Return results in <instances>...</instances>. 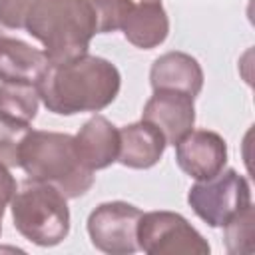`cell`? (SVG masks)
I'll list each match as a JSON object with an SVG mask.
<instances>
[{
  "mask_svg": "<svg viewBox=\"0 0 255 255\" xmlns=\"http://www.w3.org/2000/svg\"><path fill=\"white\" fill-rule=\"evenodd\" d=\"M76 151L82 163L92 169H106L118 161L120 153V129L104 116H94L88 120L80 131L74 135Z\"/></svg>",
  "mask_w": 255,
  "mask_h": 255,
  "instance_id": "cell-10",
  "label": "cell"
},
{
  "mask_svg": "<svg viewBox=\"0 0 255 255\" xmlns=\"http://www.w3.org/2000/svg\"><path fill=\"white\" fill-rule=\"evenodd\" d=\"M137 245L147 255H207L211 251L203 235L173 211L141 213Z\"/></svg>",
  "mask_w": 255,
  "mask_h": 255,
  "instance_id": "cell-6",
  "label": "cell"
},
{
  "mask_svg": "<svg viewBox=\"0 0 255 255\" xmlns=\"http://www.w3.org/2000/svg\"><path fill=\"white\" fill-rule=\"evenodd\" d=\"M0 36H2V34H0Z\"/></svg>",
  "mask_w": 255,
  "mask_h": 255,
  "instance_id": "cell-21",
  "label": "cell"
},
{
  "mask_svg": "<svg viewBox=\"0 0 255 255\" xmlns=\"http://www.w3.org/2000/svg\"><path fill=\"white\" fill-rule=\"evenodd\" d=\"M24 28L44 46L50 64H60L88 54L98 16L88 0H36Z\"/></svg>",
  "mask_w": 255,
  "mask_h": 255,
  "instance_id": "cell-2",
  "label": "cell"
},
{
  "mask_svg": "<svg viewBox=\"0 0 255 255\" xmlns=\"http://www.w3.org/2000/svg\"><path fill=\"white\" fill-rule=\"evenodd\" d=\"M128 4V8H131L133 4H143V2H161V0H124Z\"/></svg>",
  "mask_w": 255,
  "mask_h": 255,
  "instance_id": "cell-20",
  "label": "cell"
},
{
  "mask_svg": "<svg viewBox=\"0 0 255 255\" xmlns=\"http://www.w3.org/2000/svg\"><path fill=\"white\" fill-rule=\"evenodd\" d=\"M38 106H40V96H38L36 86L2 82V86H0V118L30 126L38 114Z\"/></svg>",
  "mask_w": 255,
  "mask_h": 255,
  "instance_id": "cell-15",
  "label": "cell"
},
{
  "mask_svg": "<svg viewBox=\"0 0 255 255\" xmlns=\"http://www.w3.org/2000/svg\"><path fill=\"white\" fill-rule=\"evenodd\" d=\"M36 0H0V24L12 30L24 28Z\"/></svg>",
  "mask_w": 255,
  "mask_h": 255,
  "instance_id": "cell-18",
  "label": "cell"
},
{
  "mask_svg": "<svg viewBox=\"0 0 255 255\" xmlns=\"http://www.w3.org/2000/svg\"><path fill=\"white\" fill-rule=\"evenodd\" d=\"M175 161L189 177L203 181L217 175L227 163V143L211 129H191L175 143Z\"/></svg>",
  "mask_w": 255,
  "mask_h": 255,
  "instance_id": "cell-8",
  "label": "cell"
},
{
  "mask_svg": "<svg viewBox=\"0 0 255 255\" xmlns=\"http://www.w3.org/2000/svg\"><path fill=\"white\" fill-rule=\"evenodd\" d=\"M187 203L209 227H223L251 205V187L241 173L223 167L217 175L191 185Z\"/></svg>",
  "mask_w": 255,
  "mask_h": 255,
  "instance_id": "cell-5",
  "label": "cell"
},
{
  "mask_svg": "<svg viewBox=\"0 0 255 255\" xmlns=\"http://www.w3.org/2000/svg\"><path fill=\"white\" fill-rule=\"evenodd\" d=\"M141 209L126 201L100 203L88 217V235L92 245L108 255H131L137 245V223Z\"/></svg>",
  "mask_w": 255,
  "mask_h": 255,
  "instance_id": "cell-7",
  "label": "cell"
},
{
  "mask_svg": "<svg viewBox=\"0 0 255 255\" xmlns=\"http://www.w3.org/2000/svg\"><path fill=\"white\" fill-rule=\"evenodd\" d=\"M149 84L153 90H175L195 98L203 88V70L191 54L165 52L151 64Z\"/></svg>",
  "mask_w": 255,
  "mask_h": 255,
  "instance_id": "cell-11",
  "label": "cell"
},
{
  "mask_svg": "<svg viewBox=\"0 0 255 255\" xmlns=\"http://www.w3.org/2000/svg\"><path fill=\"white\" fill-rule=\"evenodd\" d=\"M120 86L122 76L112 62L84 54L74 60L50 64L36 90L48 112L74 116L108 108L120 94Z\"/></svg>",
  "mask_w": 255,
  "mask_h": 255,
  "instance_id": "cell-1",
  "label": "cell"
},
{
  "mask_svg": "<svg viewBox=\"0 0 255 255\" xmlns=\"http://www.w3.org/2000/svg\"><path fill=\"white\" fill-rule=\"evenodd\" d=\"M68 197L50 183L28 179L16 189L10 209L16 231L38 247H54L70 233Z\"/></svg>",
  "mask_w": 255,
  "mask_h": 255,
  "instance_id": "cell-4",
  "label": "cell"
},
{
  "mask_svg": "<svg viewBox=\"0 0 255 255\" xmlns=\"http://www.w3.org/2000/svg\"><path fill=\"white\" fill-rule=\"evenodd\" d=\"M50 60L44 50L32 48L18 38L0 36V80L8 84H32L36 86Z\"/></svg>",
  "mask_w": 255,
  "mask_h": 255,
  "instance_id": "cell-12",
  "label": "cell"
},
{
  "mask_svg": "<svg viewBox=\"0 0 255 255\" xmlns=\"http://www.w3.org/2000/svg\"><path fill=\"white\" fill-rule=\"evenodd\" d=\"M141 120L155 126L165 137V143L175 145L193 129V98L175 90H153V96L143 106Z\"/></svg>",
  "mask_w": 255,
  "mask_h": 255,
  "instance_id": "cell-9",
  "label": "cell"
},
{
  "mask_svg": "<svg viewBox=\"0 0 255 255\" xmlns=\"http://www.w3.org/2000/svg\"><path fill=\"white\" fill-rule=\"evenodd\" d=\"M120 30L124 38L141 50L157 48L169 34V18L161 2L133 4L122 18Z\"/></svg>",
  "mask_w": 255,
  "mask_h": 255,
  "instance_id": "cell-14",
  "label": "cell"
},
{
  "mask_svg": "<svg viewBox=\"0 0 255 255\" xmlns=\"http://www.w3.org/2000/svg\"><path fill=\"white\" fill-rule=\"evenodd\" d=\"M20 167L28 179L50 183L68 199L94 185V171L82 163L70 133L30 129L20 145Z\"/></svg>",
  "mask_w": 255,
  "mask_h": 255,
  "instance_id": "cell-3",
  "label": "cell"
},
{
  "mask_svg": "<svg viewBox=\"0 0 255 255\" xmlns=\"http://www.w3.org/2000/svg\"><path fill=\"white\" fill-rule=\"evenodd\" d=\"M165 145L167 143L161 131L141 120L120 129L118 161L131 169H149L161 159Z\"/></svg>",
  "mask_w": 255,
  "mask_h": 255,
  "instance_id": "cell-13",
  "label": "cell"
},
{
  "mask_svg": "<svg viewBox=\"0 0 255 255\" xmlns=\"http://www.w3.org/2000/svg\"><path fill=\"white\" fill-rule=\"evenodd\" d=\"M223 241L231 255L253 251V203L223 225Z\"/></svg>",
  "mask_w": 255,
  "mask_h": 255,
  "instance_id": "cell-16",
  "label": "cell"
},
{
  "mask_svg": "<svg viewBox=\"0 0 255 255\" xmlns=\"http://www.w3.org/2000/svg\"><path fill=\"white\" fill-rule=\"evenodd\" d=\"M14 193H16V179L12 177V173L8 171V167L0 163V233H2V217H4V211L10 205Z\"/></svg>",
  "mask_w": 255,
  "mask_h": 255,
  "instance_id": "cell-19",
  "label": "cell"
},
{
  "mask_svg": "<svg viewBox=\"0 0 255 255\" xmlns=\"http://www.w3.org/2000/svg\"><path fill=\"white\" fill-rule=\"evenodd\" d=\"M32 128L0 118V163L6 167H20V145Z\"/></svg>",
  "mask_w": 255,
  "mask_h": 255,
  "instance_id": "cell-17",
  "label": "cell"
}]
</instances>
